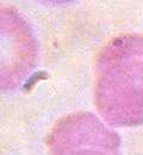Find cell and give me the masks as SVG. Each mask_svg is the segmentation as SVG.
Wrapping results in <instances>:
<instances>
[{"mask_svg":"<svg viewBox=\"0 0 143 155\" xmlns=\"http://www.w3.org/2000/svg\"><path fill=\"white\" fill-rule=\"evenodd\" d=\"M2 92L16 91L32 72L38 58V47L34 31L19 12L8 6L0 10Z\"/></svg>","mask_w":143,"mask_h":155,"instance_id":"3957f363","label":"cell"},{"mask_svg":"<svg viewBox=\"0 0 143 155\" xmlns=\"http://www.w3.org/2000/svg\"><path fill=\"white\" fill-rule=\"evenodd\" d=\"M93 98L110 127L143 123V35L123 34L109 41L96 62Z\"/></svg>","mask_w":143,"mask_h":155,"instance_id":"6da1fadb","label":"cell"},{"mask_svg":"<svg viewBox=\"0 0 143 155\" xmlns=\"http://www.w3.org/2000/svg\"><path fill=\"white\" fill-rule=\"evenodd\" d=\"M47 144L50 155H122L119 135L86 111H76L56 120Z\"/></svg>","mask_w":143,"mask_h":155,"instance_id":"7a4b0ae2","label":"cell"}]
</instances>
